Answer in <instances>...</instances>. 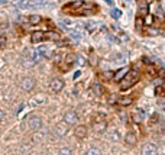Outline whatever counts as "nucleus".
Returning a JSON list of instances; mask_svg holds the SVG:
<instances>
[{
  "mask_svg": "<svg viewBox=\"0 0 165 155\" xmlns=\"http://www.w3.org/2000/svg\"><path fill=\"white\" fill-rule=\"evenodd\" d=\"M138 81H139V73L136 70H132V71H129L126 74V77L122 80V86L120 87H122V90H128L130 89L133 84H136Z\"/></svg>",
  "mask_w": 165,
  "mask_h": 155,
  "instance_id": "1",
  "label": "nucleus"
},
{
  "mask_svg": "<svg viewBox=\"0 0 165 155\" xmlns=\"http://www.w3.org/2000/svg\"><path fill=\"white\" fill-rule=\"evenodd\" d=\"M28 126H29L32 131H39L42 128V119L39 116H36V114H32V116H29V119H28Z\"/></svg>",
  "mask_w": 165,
  "mask_h": 155,
  "instance_id": "2",
  "label": "nucleus"
},
{
  "mask_svg": "<svg viewBox=\"0 0 165 155\" xmlns=\"http://www.w3.org/2000/svg\"><path fill=\"white\" fill-rule=\"evenodd\" d=\"M84 5H86V2H73V3H70V5L64 6V12H74V13H80Z\"/></svg>",
  "mask_w": 165,
  "mask_h": 155,
  "instance_id": "3",
  "label": "nucleus"
},
{
  "mask_svg": "<svg viewBox=\"0 0 165 155\" xmlns=\"http://www.w3.org/2000/svg\"><path fill=\"white\" fill-rule=\"evenodd\" d=\"M142 155H158V147L152 142L145 144L142 148Z\"/></svg>",
  "mask_w": 165,
  "mask_h": 155,
  "instance_id": "4",
  "label": "nucleus"
},
{
  "mask_svg": "<svg viewBox=\"0 0 165 155\" xmlns=\"http://www.w3.org/2000/svg\"><path fill=\"white\" fill-rule=\"evenodd\" d=\"M64 122L70 126V125H75V123L78 122V114L73 112V110H70V112H67L64 114Z\"/></svg>",
  "mask_w": 165,
  "mask_h": 155,
  "instance_id": "5",
  "label": "nucleus"
},
{
  "mask_svg": "<svg viewBox=\"0 0 165 155\" xmlns=\"http://www.w3.org/2000/svg\"><path fill=\"white\" fill-rule=\"evenodd\" d=\"M20 87H22V90H25V91H31L35 87V80L31 78V77H25L20 81Z\"/></svg>",
  "mask_w": 165,
  "mask_h": 155,
  "instance_id": "6",
  "label": "nucleus"
},
{
  "mask_svg": "<svg viewBox=\"0 0 165 155\" xmlns=\"http://www.w3.org/2000/svg\"><path fill=\"white\" fill-rule=\"evenodd\" d=\"M36 52L39 54V57L46 58V59L52 58V55H54V49L50 48V47H39V48L36 49Z\"/></svg>",
  "mask_w": 165,
  "mask_h": 155,
  "instance_id": "7",
  "label": "nucleus"
},
{
  "mask_svg": "<svg viewBox=\"0 0 165 155\" xmlns=\"http://www.w3.org/2000/svg\"><path fill=\"white\" fill-rule=\"evenodd\" d=\"M64 87V81L61 80V78H52L50 83V89L54 91V93H58V91H61Z\"/></svg>",
  "mask_w": 165,
  "mask_h": 155,
  "instance_id": "8",
  "label": "nucleus"
},
{
  "mask_svg": "<svg viewBox=\"0 0 165 155\" xmlns=\"http://www.w3.org/2000/svg\"><path fill=\"white\" fill-rule=\"evenodd\" d=\"M138 10L140 16H146L149 12V5L146 0H138Z\"/></svg>",
  "mask_w": 165,
  "mask_h": 155,
  "instance_id": "9",
  "label": "nucleus"
},
{
  "mask_svg": "<svg viewBox=\"0 0 165 155\" xmlns=\"http://www.w3.org/2000/svg\"><path fill=\"white\" fill-rule=\"evenodd\" d=\"M145 117H146V112H145L143 109H138V110H135L132 114V119L135 123H140Z\"/></svg>",
  "mask_w": 165,
  "mask_h": 155,
  "instance_id": "10",
  "label": "nucleus"
},
{
  "mask_svg": "<svg viewBox=\"0 0 165 155\" xmlns=\"http://www.w3.org/2000/svg\"><path fill=\"white\" fill-rule=\"evenodd\" d=\"M67 132H68V125L65 122H61V123H57L55 126V133L58 136H65Z\"/></svg>",
  "mask_w": 165,
  "mask_h": 155,
  "instance_id": "11",
  "label": "nucleus"
},
{
  "mask_svg": "<svg viewBox=\"0 0 165 155\" xmlns=\"http://www.w3.org/2000/svg\"><path fill=\"white\" fill-rule=\"evenodd\" d=\"M129 73V68L128 67H123V68H120V70H117L115 73V75H113V80L115 81H122L124 77H126V74Z\"/></svg>",
  "mask_w": 165,
  "mask_h": 155,
  "instance_id": "12",
  "label": "nucleus"
},
{
  "mask_svg": "<svg viewBox=\"0 0 165 155\" xmlns=\"http://www.w3.org/2000/svg\"><path fill=\"white\" fill-rule=\"evenodd\" d=\"M136 142H138L136 135H135L133 132H128V133H126V136H124V144H126L128 147H135V145H136Z\"/></svg>",
  "mask_w": 165,
  "mask_h": 155,
  "instance_id": "13",
  "label": "nucleus"
},
{
  "mask_svg": "<svg viewBox=\"0 0 165 155\" xmlns=\"http://www.w3.org/2000/svg\"><path fill=\"white\" fill-rule=\"evenodd\" d=\"M45 38H46V33L42 32V31H36V32L32 33V36H31V41H32L33 44H38V42L45 41Z\"/></svg>",
  "mask_w": 165,
  "mask_h": 155,
  "instance_id": "14",
  "label": "nucleus"
},
{
  "mask_svg": "<svg viewBox=\"0 0 165 155\" xmlns=\"http://www.w3.org/2000/svg\"><path fill=\"white\" fill-rule=\"evenodd\" d=\"M45 102H46V99L44 97L42 94H38L36 97L31 99V102H29V105H31V106H33V107H35V106H41V105H44Z\"/></svg>",
  "mask_w": 165,
  "mask_h": 155,
  "instance_id": "15",
  "label": "nucleus"
},
{
  "mask_svg": "<svg viewBox=\"0 0 165 155\" xmlns=\"http://www.w3.org/2000/svg\"><path fill=\"white\" fill-rule=\"evenodd\" d=\"M74 133H75V136H77L78 139L86 138V136H87V128H86V126H77V128H75V131H74Z\"/></svg>",
  "mask_w": 165,
  "mask_h": 155,
  "instance_id": "16",
  "label": "nucleus"
},
{
  "mask_svg": "<svg viewBox=\"0 0 165 155\" xmlns=\"http://www.w3.org/2000/svg\"><path fill=\"white\" fill-rule=\"evenodd\" d=\"M106 128H107V125H106L104 120H103V122H94L93 123V129L96 132H99V133H103V132L106 131Z\"/></svg>",
  "mask_w": 165,
  "mask_h": 155,
  "instance_id": "17",
  "label": "nucleus"
},
{
  "mask_svg": "<svg viewBox=\"0 0 165 155\" xmlns=\"http://www.w3.org/2000/svg\"><path fill=\"white\" fill-rule=\"evenodd\" d=\"M110 28H112V31H113V32H115L116 35L119 36V38H122V41H123V42H124V41H128V35H126V33H124L123 31H122V29H119V28H117L116 25H112Z\"/></svg>",
  "mask_w": 165,
  "mask_h": 155,
  "instance_id": "18",
  "label": "nucleus"
},
{
  "mask_svg": "<svg viewBox=\"0 0 165 155\" xmlns=\"http://www.w3.org/2000/svg\"><path fill=\"white\" fill-rule=\"evenodd\" d=\"M128 61V54L126 52H117L113 57V62H126Z\"/></svg>",
  "mask_w": 165,
  "mask_h": 155,
  "instance_id": "19",
  "label": "nucleus"
},
{
  "mask_svg": "<svg viewBox=\"0 0 165 155\" xmlns=\"http://www.w3.org/2000/svg\"><path fill=\"white\" fill-rule=\"evenodd\" d=\"M74 62H77V55L75 54H68L65 57V64L67 67H71Z\"/></svg>",
  "mask_w": 165,
  "mask_h": 155,
  "instance_id": "20",
  "label": "nucleus"
},
{
  "mask_svg": "<svg viewBox=\"0 0 165 155\" xmlns=\"http://www.w3.org/2000/svg\"><path fill=\"white\" fill-rule=\"evenodd\" d=\"M117 105H120V106H129V105H132V97H119L117 99Z\"/></svg>",
  "mask_w": 165,
  "mask_h": 155,
  "instance_id": "21",
  "label": "nucleus"
},
{
  "mask_svg": "<svg viewBox=\"0 0 165 155\" xmlns=\"http://www.w3.org/2000/svg\"><path fill=\"white\" fill-rule=\"evenodd\" d=\"M41 20H42V17L39 15H31V16L28 17V22L31 25H38Z\"/></svg>",
  "mask_w": 165,
  "mask_h": 155,
  "instance_id": "22",
  "label": "nucleus"
},
{
  "mask_svg": "<svg viewBox=\"0 0 165 155\" xmlns=\"http://www.w3.org/2000/svg\"><path fill=\"white\" fill-rule=\"evenodd\" d=\"M99 22H94V20H91V22H87L86 23V28H87V31H90V32H94L97 28H99Z\"/></svg>",
  "mask_w": 165,
  "mask_h": 155,
  "instance_id": "23",
  "label": "nucleus"
},
{
  "mask_svg": "<svg viewBox=\"0 0 165 155\" xmlns=\"http://www.w3.org/2000/svg\"><path fill=\"white\" fill-rule=\"evenodd\" d=\"M93 91H94L96 96H101V94H103V87H101V84H100V83H94V84H93Z\"/></svg>",
  "mask_w": 165,
  "mask_h": 155,
  "instance_id": "24",
  "label": "nucleus"
},
{
  "mask_svg": "<svg viewBox=\"0 0 165 155\" xmlns=\"http://www.w3.org/2000/svg\"><path fill=\"white\" fill-rule=\"evenodd\" d=\"M110 15H112V17H113V19H116V20H117V19H120V17H122V10H120V9H112Z\"/></svg>",
  "mask_w": 165,
  "mask_h": 155,
  "instance_id": "25",
  "label": "nucleus"
},
{
  "mask_svg": "<svg viewBox=\"0 0 165 155\" xmlns=\"http://www.w3.org/2000/svg\"><path fill=\"white\" fill-rule=\"evenodd\" d=\"M70 38H71L74 42H78L80 39H81V33L75 32V31H71V32H70Z\"/></svg>",
  "mask_w": 165,
  "mask_h": 155,
  "instance_id": "26",
  "label": "nucleus"
},
{
  "mask_svg": "<svg viewBox=\"0 0 165 155\" xmlns=\"http://www.w3.org/2000/svg\"><path fill=\"white\" fill-rule=\"evenodd\" d=\"M110 139L115 141V142L120 141V133H119V131H112V133H110Z\"/></svg>",
  "mask_w": 165,
  "mask_h": 155,
  "instance_id": "27",
  "label": "nucleus"
},
{
  "mask_svg": "<svg viewBox=\"0 0 165 155\" xmlns=\"http://www.w3.org/2000/svg\"><path fill=\"white\" fill-rule=\"evenodd\" d=\"M86 155H101V151H100L99 148H90Z\"/></svg>",
  "mask_w": 165,
  "mask_h": 155,
  "instance_id": "28",
  "label": "nucleus"
},
{
  "mask_svg": "<svg viewBox=\"0 0 165 155\" xmlns=\"http://www.w3.org/2000/svg\"><path fill=\"white\" fill-rule=\"evenodd\" d=\"M58 155H73V151H71L70 148H61Z\"/></svg>",
  "mask_w": 165,
  "mask_h": 155,
  "instance_id": "29",
  "label": "nucleus"
},
{
  "mask_svg": "<svg viewBox=\"0 0 165 155\" xmlns=\"http://www.w3.org/2000/svg\"><path fill=\"white\" fill-rule=\"evenodd\" d=\"M157 17L159 20H164V12H162V9L159 6H157Z\"/></svg>",
  "mask_w": 165,
  "mask_h": 155,
  "instance_id": "30",
  "label": "nucleus"
},
{
  "mask_svg": "<svg viewBox=\"0 0 165 155\" xmlns=\"http://www.w3.org/2000/svg\"><path fill=\"white\" fill-rule=\"evenodd\" d=\"M12 3L16 5V6H19V8H22V6L25 5V0H12Z\"/></svg>",
  "mask_w": 165,
  "mask_h": 155,
  "instance_id": "31",
  "label": "nucleus"
},
{
  "mask_svg": "<svg viewBox=\"0 0 165 155\" xmlns=\"http://www.w3.org/2000/svg\"><path fill=\"white\" fill-rule=\"evenodd\" d=\"M46 38H51V39H58L59 36H58V33H55V32H50V33H46Z\"/></svg>",
  "mask_w": 165,
  "mask_h": 155,
  "instance_id": "32",
  "label": "nucleus"
},
{
  "mask_svg": "<svg viewBox=\"0 0 165 155\" xmlns=\"http://www.w3.org/2000/svg\"><path fill=\"white\" fill-rule=\"evenodd\" d=\"M142 25H143L142 17H138V19H136V28H138V29H140V28H142Z\"/></svg>",
  "mask_w": 165,
  "mask_h": 155,
  "instance_id": "33",
  "label": "nucleus"
},
{
  "mask_svg": "<svg viewBox=\"0 0 165 155\" xmlns=\"http://www.w3.org/2000/svg\"><path fill=\"white\" fill-rule=\"evenodd\" d=\"M113 75H115V74H112V71H106V73H104V78H106V80H110Z\"/></svg>",
  "mask_w": 165,
  "mask_h": 155,
  "instance_id": "34",
  "label": "nucleus"
},
{
  "mask_svg": "<svg viewBox=\"0 0 165 155\" xmlns=\"http://www.w3.org/2000/svg\"><path fill=\"white\" fill-rule=\"evenodd\" d=\"M142 61H143V62H145L146 65H152V61H151V59H149L148 57H143V58H142Z\"/></svg>",
  "mask_w": 165,
  "mask_h": 155,
  "instance_id": "35",
  "label": "nucleus"
},
{
  "mask_svg": "<svg viewBox=\"0 0 165 155\" xmlns=\"http://www.w3.org/2000/svg\"><path fill=\"white\" fill-rule=\"evenodd\" d=\"M158 106L161 107L162 110H165V100H158Z\"/></svg>",
  "mask_w": 165,
  "mask_h": 155,
  "instance_id": "36",
  "label": "nucleus"
},
{
  "mask_svg": "<svg viewBox=\"0 0 165 155\" xmlns=\"http://www.w3.org/2000/svg\"><path fill=\"white\" fill-rule=\"evenodd\" d=\"M77 62H78V64H80V65H84V64H86V61H84V58H82V57L77 58Z\"/></svg>",
  "mask_w": 165,
  "mask_h": 155,
  "instance_id": "37",
  "label": "nucleus"
},
{
  "mask_svg": "<svg viewBox=\"0 0 165 155\" xmlns=\"http://www.w3.org/2000/svg\"><path fill=\"white\" fill-rule=\"evenodd\" d=\"M116 102H117V99H116L115 96H112V97H109V103H110V105H113V103H116Z\"/></svg>",
  "mask_w": 165,
  "mask_h": 155,
  "instance_id": "38",
  "label": "nucleus"
},
{
  "mask_svg": "<svg viewBox=\"0 0 165 155\" xmlns=\"http://www.w3.org/2000/svg\"><path fill=\"white\" fill-rule=\"evenodd\" d=\"M159 94H162V89H161V87H157V89H155V96H159Z\"/></svg>",
  "mask_w": 165,
  "mask_h": 155,
  "instance_id": "39",
  "label": "nucleus"
},
{
  "mask_svg": "<svg viewBox=\"0 0 165 155\" xmlns=\"http://www.w3.org/2000/svg\"><path fill=\"white\" fill-rule=\"evenodd\" d=\"M4 44H6V38H4V36H2V38H0V45H2V47H4Z\"/></svg>",
  "mask_w": 165,
  "mask_h": 155,
  "instance_id": "40",
  "label": "nucleus"
},
{
  "mask_svg": "<svg viewBox=\"0 0 165 155\" xmlns=\"http://www.w3.org/2000/svg\"><path fill=\"white\" fill-rule=\"evenodd\" d=\"M81 75V71H75V74H74V80H77L78 77Z\"/></svg>",
  "mask_w": 165,
  "mask_h": 155,
  "instance_id": "41",
  "label": "nucleus"
},
{
  "mask_svg": "<svg viewBox=\"0 0 165 155\" xmlns=\"http://www.w3.org/2000/svg\"><path fill=\"white\" fill-rule=\"evenodd\" d=\"M152 22V16H148L146 17V23H151Z\"/></svg>",
  "mask_w": 165,
  "mask_h": 155,
  "instance_id": "42",
  "label": "nucleus"
},
{
  "mask_svg": "<svg viewBox=\"0 0 165 155\" xmlns=\"http://www.w3.org/2000/svg\"><path fill=\"white\" fill-rule=\"evenodd\" d=\"M3 117H4V113H3V110H2V109H0V120H2V119H3Z\"/></svg>",
  "mask_w": 165,
  "mask_h": 155,
  "instance_id": "43",
  "label": "nucleus"
},
{
  "mask_svg": "<svg viewBox=\"0 0 165 155\" xmlns=\"http://www.w3.org/2000/svg\"><path fill=\"white\" fill-rule=\"evenodd\" d=\"M104 2H106L107 5H110V6H113V2H112V0H104Z\"/></svg>",
  "mask_w": 165,
  "mask_h": 155,
  "instance_id": "44",
  "label": "nucleus"
},
{
  "mask_svg": "<svg viewBox=\"0 0 165 155\" xmlns=\"http://www.w3.org/2000/svg\"><path fill=\"white\" fill-rule=\"evenodd\" d=\"M59 59H61V57H59V55H57V57H55V62H59Z\"/></svg>",
  "mask_w": 165,
  "mask_h": 155,
  "instance_id": "45",
  "label": "nucleus"
},
{
  "mask_svg": "<svg viewBox=\"0 0 165 155\" xmlns=\"http://www.w3.org/2000/svg\"><path fill=\"white\" fill-rule=\"evenodd\" d=\"M2 33H3V26H0V38H2V36H3V35H2Z\"/></svg>",
  "mask_w": 165,
  "mask_h": 155,
  "instance_id": "46",
  "label": "nucleus"
},
{
  "mask_svg": "<svg viewBox=\"0 0 165 155\" xmlns=\"http://www.w3.org/2000/svg\"><path fill=\"white\" fill-rule=\"evenodd\" d=\"M159 73H161V75H162V77H165V70H161Z\"/></svg>",
  "mask_w": 165,
  "mask_h": 155,
  "instance_id": "47",
  "label": "nucleus"
},
{
  "mask_svg": "<svg viewBox=\"0 0 165 155\" xmlns=\"http://www.w3.org/2000/svg\"><path fill=\"white\" fill-rule=\"evenodd\" d=\"M126 2H130V0H126Z\"/></svg>",
  "mask_w": 165,
  "mask_h": 155,
  "instance_id": "48",
  "label": "nucleus"
},
{
  "mask_svg": "<svg viewBox=\"0 0 165 155\" xmlns=\"http://www.w3.org/2000/svg\"><path fill=\"white\" fill-rule=\"evenodd\" d=\"M164 155H165V154H164Z\"/></svg>",
  "mask_w": 165,
  "mask_h": 155,
  "instance_id": "49",
  "label": "nucleus"
}]
</instances>
